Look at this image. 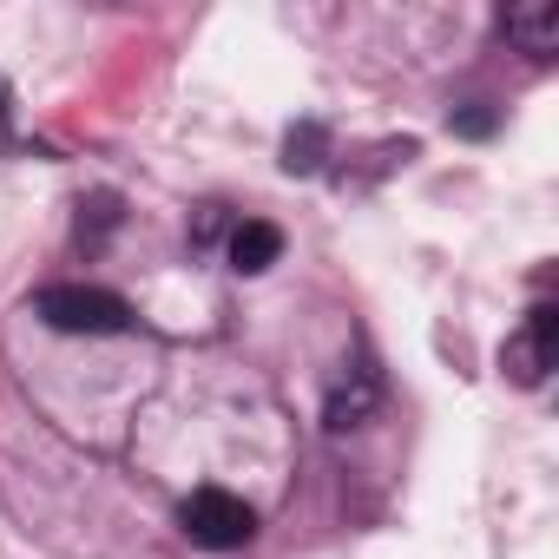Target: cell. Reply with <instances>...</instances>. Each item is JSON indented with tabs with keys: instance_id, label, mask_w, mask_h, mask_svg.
<instances>
[{
	"instance_id": "2",
	"label": "cell",
	"mask_w": 559,
	"mask_h": 559,
	"mask_svg": "<svg viewBox=\"0 0 559 559\" xmlns=\"http://www.w3.org/2000/svg\"><path fill=\"white\" fill-rule=\"evenodd\" d=\"M178 520H185V533H191L198 546H211V552H237V546H250V533H257V513H250L237 493H224V487H198V493L178 507Z\"/></svg>"
},
{
	"instance_id": "1",
	"label": "cell",
	"mask_w": 559,
	"mask_h": 559,
	"mask_svg": "<svg viewBox=\"0 0 559 559\" xmlns=\"http://www.w3.org/2000/svg\"><path fill=\"white\" fill-rule=\"evenodd\" d=\"M34 317L60 336H126L132 330V304L99 284H47L34 297Z\"/></svg>"
},
{
	"instance_id": "8",
	"label": "cell",
	"mask_w": 559,
	"mask_h": 559,
	"mask_svg": "<svg viewBox=\"0 0 559 559\" xmlns=\"http://www.w3.org/2000/svg\"><path fill=\"white\" fill-rule=\"evenodd\" d=\"M0 139H8V93H0Z\"/></svg>"
},
{
	"instance_id": "4",
	"label": "cell",
	"mask_w": 559,
	"mask_h": 559,
	"mask_svg": "<svg viewBox=\"0 0 559 559\" xmlns=\"http://www.w3.org/2000/svg\"><path fill=\"white\" fill-rule=\"evenodd\" d=\"M376 395H382V382H376V369H369V362H349V369L336 376V389H330V408H323V428H336V435H349V428H362V421H369V408H376Z\"/></svg>"
},
{
	"instance_id": "5",
	"label": "cell",
	"mask_w": 559,
	"mask_h": 559,
	"mask_svg": "<svg viewBox=\"0 0 559 559\" xmlns=\"http://www.w3.org/2000/svg\"><path fill=\"white\" fill-rule=\"evenodd\" d=\"M276 257H284V230H276V224L243 217V224L230 230V270H237V276H263Z\"/></svg>"
},
{
	"instance_id": "3",
	"label": "cell",
	"mask_w": 559,
	"mask_h": 559,
	"mask_svg": "<svg viewBox=\"0 0 559 559\" xmlns=\"http://www.w3.org/2000/svg\"><path fill=\"white\" fill-rule=\"evenodd\" d=\"M552 362H559V310L552 304H533L526 310V330L507 343V376L520 389H533V382H546Z\"/></svg>"
},
{
	"instance_id": "6",
	"label": "cell",
	"mask_w": 559,
	"mask_h": 559,
	"mask_svg": "<svg viewBox=\"0 0 559 559\" xmlns=\"http://www.w3.org/2000/svg\"><path fill=\"white\" fill-rule=\"evenodd\" d=\"M507 40H520V53H533V60H546L552 47H559V8L552 0H533V8H507Z\"/></svg>"
},
{
	"instance_id": "7",
	"label": "cell",
	"mask_w": 559,
	"mask_h": 559,
	"mask_svg": "<svg viewBox=\"0 0 559 559\" xmlns=\"http://www.w3.org/2000/svg\"><path fill=\"white\" fill-rule=\"evenodd\" d=\"M317 152H323V132H317V126L290 132V139H284V171H317Z\"/></svg>"
}]
</instances>
